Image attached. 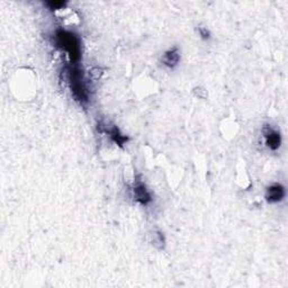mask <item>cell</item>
<instances>
[{
    "label": "cell",
    "instance_id": "1",
    "mask_svg": "<svg viewBox=\"0 0 288 288\" xmlns=\"http://www.w3.org/2000/svg\"><path fill=\"white\" fill-rule=\"evenodd\" d=\"M67 80L74 100L81 105L88 104L89 92L86 78L79 63H69L67 67Z\"/></svg>",
    "mask_w": 288,
    "mask_h": 288
},
{
    "label": "cell",
    "instance_id": "2",
    "mask_svg": "<svg viewBox=\"0 0 288 288\" xmlns=\"http://www.w3.org/2000/svg\"><path fill=\"white\" fill-rule=\"evenodd\" d=\"M55 46L65 51L70 59V63H79L81 59V41L77 34L62 28L56 30L53 37Z\"/></svg>",
    "mask_w": 288,
    "mask_h": 288
},
{
    "label": "cell",
    "instance_id": "4",
    "mask_svg": "<svg viewBox=\"0 0 288 288\" xmlns=\"http://www.w3.org/2000/svg\"><path fill=\"white\" fill-rule=\"evenodd\" d=\"M263 134H264V138L266 142V146L268 147L270 150L276 151L278 150L280 144H281V135L280 133L273 129L271 126H265L263 129Z\"/></svg>",
    "mask_w": 288,
    "mask_h": 288
},
{
    "label": "cell",
    "instance_id": "8",
    "mask_svg": "<svg viewBox=\"0 0 288 288\" xmlns=\"http://www.w3.org/2000/svg\"><path fill=\"white\" fill-rule=\"evenodd\" d=\"M45 6L49 8L51 12H55V10L65 8L67 6V3H63V2H49V3H45Z\"/></svg>",
    "mask_w": 288,
    "mask_h": 288
},
{
    "label": "cell",
    "instance_id": "7",
    "mask_svg": "<svg viewBox=\"0 0 288 288\" xmlns=\"http://www.w3.org/2000/svg\"><path fill=\"white\" fill-rule=\"evenodd\" d=\"M100 132H105V133H107V134H109L111 141L116 143L117 146H120V147H123L127 141H129V137L125 136L123 133H121L119 127L115 125L110 126L109 129H108V126H105V129L101 130Z\"/></svg>",
    "mask_w": 288,
    "mask_h": 288
},
{
    "label": "cell",
    "instance_id": "3",
    "mask_svg": "<svg viewBox=\"0 0 288 288\" xmlns=\"http://www.w3.org/2000/svg\"><path fill=\"white\" fill-rule=\"evenodd\" d=\"M132 194H133V198H134L138 204H141L143 206H147L152 201V196L150 190L148 189L147 186L144 185L141 180L135 181V184L132 188Z\"/></svg>",
    "mask_w": 288,
    "mask_h": 288
},
{
    "label": "cell",
    "instance_id": "6",
    "mask_svg": "<svg viewBox=\"0 0 288 288\" xmlns=\"http://www.w3.org/2000/svg\"><path fill=\"white\" fill-rule=\"evenodd\" d=\"M161 62L164 67L169 69H174L179 65L180 62V53L177 47L168 50L161 57Z\"/></svg>",
    "mask_w": 288,
    "mask_h": 288
},
{
    "label": "cell",
    "instance_id": "9",
    "mask_svg": "<svg viewBox=\"0 0 288 288\" xmlns=\"http://www.w3.org/2000/svg\"><path fill=\"white\" fill-rule=\"evenodd\" d=\"M199 32V35L203 40H209L210 37H211V33H210V31L205 28V27H199L198 30Z\"/></svg>",
    "mask_w": 288,
    "mask_h": 288
},
{
    "label": "cell",
    "instance_id": "5",
    "mask_svg": "<svg viewBox=\"0 0 288 288\" xmlns=\"http://www.w3.org/2000/svg\"><path fill=\"white\" fill-rule=\"evenodd\" d=\"M286 191L284 186L280 184H274L269 186L266 190V200L270 203V204H276L285 198Z\"/></svg>",
    "mask_w": 288,
    "mask_h": 288
}]
</instances>
